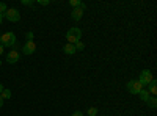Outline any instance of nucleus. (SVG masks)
<instances>
[{
    "label": "nucleus",
    "mask_w": 157,
    "mask_h": 116,
    "mask_svg": "<svg viewBox=\"0 0 157 116\" xmlns=\"http://www.w3.org/2000/svg\"><path fill=\"white\" fill-rule=\"evenodd\" d=\"M74 47H75V50L78 52V50H83V49H85V44H83L82 41H77V43L74 44Z\"/></svg>",
    "instance_id": "15"
},
{
    "label": "nucleus",
    "mask_w": 157,
    "mask_h": 116,
    "mask_svg": "<svg viewBox=\"0 0 157 116\" xmlns=\"http://www.w3.org/2000/svg\"><path fill=\"white\" fill-rule=\"evenodd\" d=\"M3 102H5V100H3V97H2V94H0V107H2V105H3Z\"/></svg>",
    "instance_id": "23"
},
{
    "label": "nucleus",
    "mask_w": 157,
    "mask_h": 116,
    "mask_svg": "<svg viewBox=\"0 0 157 116\" xmlns=\"http://www.w3.org/2000/svg\"><path fill=\"white\" fill-rule=\"evenodd\" d=\"M138 96H140V99H141L143 102H146V100L149 99V96H151V94L148 93V89H146V88H143V89H141V91L138 93Z\"/></svg>",
    "instance_id": "11"
},
{
    "label": "nucleus",
    "mask_w": 157,
    "mask_h": 116,
    "mask_svg": "<svg viewBox=\"0 0 157 116\" xmlns=\"http://www.w3.org/2000/svg\"><path fill=\"white\" fill-rule=\"evenodd\" d=\"M69 5L72 6V9H74V8H80V6H85V3H82L80 0H71V2H69Z\"/></svg>",
    "instance_id": "13"
},
{
    "label": "nucleus",
    "mask_w": 157,
    "mask_h": 116,
    "mask_svg": "<svg viewBox=\"0 0 157 116\" xmlns=\"http://www.w3.org/2000/svg\"><path fill=\"white\" fill-rule=\"evenodd\" d=\"M80 38H82V30L78 27H72L66 32V39L69 44H75L77 41H80Z\"/></svg>",
    "instance_id": "1"
},
{
    "label": "nucleus",
    "mask_w": 157,
    "mask_h": 116,
    "mask_svg": "<svg viewBox=\"0 0 157 116\" xmlns=\"http://www.w3.org/2000/svg\"><path fill=\"white\" fill-rule=\"evenodd\" d=\"M85 8H86V6H80V8H74V9H72V13H71V17H72L74 21H80V19L83 17V13H85Z\"/></svg>",
    "instance_id": "8"
},
{
    "label": "nucleus",
    "mask_w": 157,
    "mask_h": 116,
    "mask_svg": "<svg viewBox=\"0 0 157 116\" xmlns=\"http://www.w3.org/2000/svg\"><path fill=\"white\" fill-rule=\"evenodd\" d=\"M146 89H148V93H149V94H155V93H157V82H155V80H152V82L148 85V88H146Z\"/></svg>",
    "instance_id": "10"
},
{
    "label": "nucleus",
    "mask_w": 157,
    "mask_h": 116,
    "mask_svg": "<svg viewBox=\"0 0 157 116\" xmlns=\"http://www.w3.org/2000/svg\"><path fill=\"white\" fill-rule=\"evenodd\" d=\"M0 66H2V61H0Z\"/></svg>",
    "instance_id": "26"
},
{
    "label": "nucleus",
    "mask_w": 157,
    "mask_h": 116,
    "mask_svg": "<svg viewBox=\"0 0 157 116\" xmlns=\"http://www.w3.org/2000/svg\"><path fill=\"white\" fill-rule=\"evenodd\" d=\"M0 44H2L3 47H14L16 46V35L13 32H8V33L2 35V38H0Z\"/></svg>",
    "instance_id": "2"
},
{
    "label": "nucleus",
    "mask_w": 157,
    "mask_h": 116,
    "mask_svg": "<svg viewBox=\"0 0 157 116\" xmlns=\"http://www.w3.org/2000/svg\"><path fill=\"white\" fill-rule=\"evenodd\" d=\"M38 3H39V5H49V3H50V0H39Z\"/></svg>",
    "instance_id": "19"
},
{
    "label": "nucleus",
    "mask_w": 157,
    "mask_h": 116,
    "mask_svg": "<svg viewBox=\"0 0 157 116\" xmlns=\"http://www.w3.org/2000/svg\"><path fill=\"white\" fill-rule=\"evenodd\" d=\"M22 5H27V6H30V5H33V2H32V0H22Z\"/></svg>",
    "instance_id": "18"
},
{
    "label": "nucleus",
    "mask_w": 157,
    "mask_h": 116,
    "mask_svg": "<svg viewBox=\"0 0 157 116\" xmlns=\"http://www.w3.org/2000/svg\"><path fill=\"white\" fill-rule=\"evenodd\" d=\"M8 9V6H6V3L5 2H0V14H5V11Z\"/></svg>",
    "instance_id": "16"
},
{
    "label": "nucleus",
    "mask_w": 157,
    "mask_h": 116,
    "mask_svg": "<svg viewBox=\"0 0 157 116\" xmlns=\"http://www.w3.org/2000/svg\"><path fill=\"white\" fill-rule=\"evenodd\" d=\"M63 52L66 54V55H74L77 50H75V47H74V44H69V43H66L64 44V47H63Z\"/></svg>",
    "instance_id": "9"
},
{
    "label": "nucleus",
    "mask_w": 157,
    "mask_h": 116,
    "mask_svg": "<svg viewBox=\"0 0 157 116\" xmlns=\"http://www.w3.org/2000/svg\"><path fill=\"white\" fill-rule=\"evenodd\" d=\"M2 97H3V100H6V99H10L11 97V91L8 88H3V91H2Z\"/></svg>",
    "instance_id": "14"
},
{
    "label": "nucleus",
    "mask_w": 157,
    "mask_h": 116,
    "mask_svg": "<svg viewBox=\"0 0 157 116\" xmlns=\"http://www.w3.org/2000/svg\"><path fill=\"white\" fill-rule=\"evenodd\" d=\"M126 88H127V91H129L130 94H138V93H140L145 86H143L138 80H130V82H127Z\"/></svg>",
    "instance_id": "5"
},
{
    "label": "nucleus",
    "mask_w": 157,
    "mask_h": 116,
    "mask_svg": "<svg viewBox=\"0 0 157 116\" xmlns=\"http://www.w3.org/2000/svg\"><path fill=\"white\" fill-rule=\"evenodd\" d=\"M3 17H5L6 21H10V22H19V21H21V13H19L16 8H8V9L5 11Z\"/></svg>",
    "instance_id": "3"
},
{
    "label": "nucleus",
    "mask_w": 157,
    "mask_h": 116,
    "mask_svg": "<svg viewBox=\"0 0 157 116\" xmlns=\"http://www.w3.org/2000/svg\"><path fill=\"white\" fill-rule=\"evenodd\" d=\"M0 38H2V36H0Z\"/></svg>",
    "instance_id": "27"
},
{
    "label": "nucleus",
    "mask_w": 157,
    "mask_h": 116,
    "mask_svg": "<svg viewBox=\"0 0 157 116\" xmlns=\"http://www.w3.org/2000/svg\"><path fill=\"white\" fill-rule=\"evenodd\" d=\"M27 41H33V33H32V32L27 33Z\"/></svg>",
    "instance_id": "20"
},
{
    "label": "nucleus",
    "mask_w": 157,
    "mask_h": 116,
    "mask_svg": "<svg viewBox=\"0 0 157 116\" xmlns=\"http://www.w3.org/2000/svg\"><path fill=\"white\" fill-rule=\"evenodd\" d=\"M71 116H83V113H82V111H78V110H77V111H74V113H72Z\"/></svg>",
    "instance_id": "21"
},
{
    "label": "nucleus",
    "mask_w": 157,
    "mask_h": 116,
    "mask_svg": "<svg viewBox=\"0 0 157 116\" xmlns=\"http://www.w3.org/2000/svg\"><path fill=\"white\" fill-rule=\"evenodd\" d=\"M2 21H3V14H0V24H2Z\"/></svg>",
    "instance_id": "25"
},
{
    "label": "nucleus",
    "mask_w": 157,
    "mask_h": 116,
    "mask_svg": "<svg viewBox=\"0 0 157 116\" xmlns=\"http://www.w3.org/2000/svg\"><path fill=\"white\" fill-rule=\"evenodd\" d=\"M86 113H88V116H96V114H98V108H96V107H91Z\"/></svg>",
    "instance_id": "17"
},
{
    "label": "nucleus",
    "mask_w": 157,
    "mask_h": 116,
    "mask_svg": "<svg viewBox=\"0 0 157 116\" xmlns=\"http://www.w3.org/2000/svg\"><path fill=\"white\" fill-rule=\"evenodd\" d=\"M35 50H36L35 41H27L24 44V47H22V54L24 55H32V54H35Z\"/></svg>",
    "instance_id": "6"
},
{
    "label": "nucleus",
    "mask_w": 157,
    "mask_h": 116,
    "mask_svg": "<svg viewBox=\"0 0 157 116\" xmlns=\"http://www.w3.org/2000/svg\"><path fill=\"white\" fill-rule=\"evenodd\" d=\"M3 52H5V47H3V46H2V44H0V55H2V54H3Z\"/></svg>",
    "instance_id": "22"
},
{
    "label": "nucleus",
    "mask_w": 157,
    "mask_h": 116,
    "mask_svg": "<svg viewBox=\"0 0 157 116\" xmlns=\"http://www.w3.org/2000/svg\"><path fill=\"white\" fill-rule=\"evenodd\" d=\"M152 80H154V77H152L151 71H148V69L141 71V72H140V75H138V82H140L143 86H148Z\"/></svg>",
    "instance_id": "4"
},
{
    "label": "nucleus",
    "mask_w": 157,
    "mask_h": 116,
    "mask_svg": "<svg viewBox=\"0 0 157 116\" xmlns=\"http://www.w3.org/2000/svg\"><path fill=\"white\" fill-rule=\"evenodd\" d=\"M146 104H148L151 108H155V107H157V99H155L154 96H149V99L146 100Z\"/></svg>",
    "instance_id": "12"
},
{
    "label": "nucleus",
    "mask_w": 157,
    "mask_h": 116,
    "mask_svg": "<svg viewBox=\"0 0 157 116\" xmlns=\"http://www.w3.org/2000/svg\"><path fill=\"white\" fill-rule=\"evenodd\" d=\"M19 58H21V54L17 52V50H10V54L6 55V61L10 64H16L19 61Z\"/></svg>",
    "instance_id": "7"
},
{
    "label": "nucleus",
    "mask_w": 157,
    "mask_h": 116,
    "mask_svg": "<svg viewBox=\"0 0 157 116\" xmlns=\"http://www.w3.org/2000/svg\"><path fill=\"white\" fill-rule=\"evenodd\" d=\"M2 91H3V85L0 83V94H2Z\"/></svg>",
    "instance_id": "24"
}]
</instances>
